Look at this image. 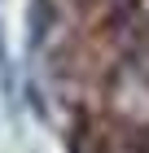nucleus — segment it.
<instances>
[{
    "mask_svg": "<svg viewBox=\"0 0 149 153\" xmlns=\"http://www.w3.org/2000/svg\"><path fill=\"white\" fill-rule=\"evenodd\" d=\"M48 31H53V9H48V0H31V44H44Z\"/></svg>",
    "mask_w": 149,
    "mask_h": 153,
    "instance_id": "obj_1",
    "label": "nucleus"
}]
</instances>
